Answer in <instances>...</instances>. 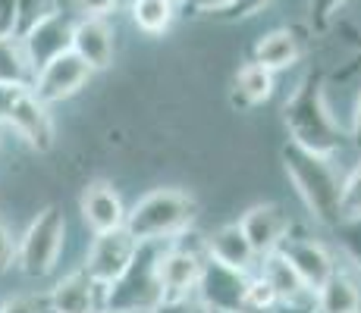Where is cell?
<instances>
[{
	"mask_svg": "<svg viewBox=\"0 0 361 313\" xmlns=\"http://www.w3.org/2000/svg\"><path fill=\"white\" fill-rule=\"evenodd\" d=\"M0 313H51L47 291H23L0 301Z\"/></svg>",
	"mask_w": 361,
	"mask_h": 313,
	"instance_id": "cell-26",
	"label": "cell"
},
{
	"mask_svg": "<svg viewBox=\"0 0 361 313\" xmlns=\"http://www.w3.org/2000/svg\"><path fill=\"white\" fill-rule=\"evenodd\" d=\"M298 57H302V41H298V34L293 29H274V32L261 34L252 51V63L270 69V72L295 66Z\"/></svg>",
	"mask_w": 361,
	"mask_h": 313,
	"instance_id": "cell-20",
	"label": "cell"
},
{
	"mask_svg": "<svg viewBox=\"0 0 361 313\" xmlns=\"http://www.w3.org/2000/svg\"><path fill=\"white\" fill-rule=\"evenodd\" d=\"M135 250H138V238L126 226L110 229V232H98L92 238V248H88L82 269H85L94 282L114 285L123 276V269L132 263Z\"/></svg>",
	"mask_w": 361,
	"mask_h": 313,
	"instance_id": "cell-8",
	"label": "cell"
},
{
	"mask_svg": "<svg viewBox=\"0 0 361 313\" xmlns=\"http://www.w3.org/2000/svg\"><path fill=\"white\" fill-rule=\"evenodd\" d=\"M75 53L94 69H110L116 53V32L107 23V16H79L73 25V41H69Z\"/></svg>",
	"mask_w": 361,
	"mask_h": 313,
	"instance_id": "cell-13",
	"label": "cell"
},
{
	"mask_svg": "<svg viewBox=\"0 0 361 313\" xmlns=\"http://www.w3.org/2000/svg\"><path fill=\"white\" fill-rule=\"evenodd\" d=\"M207 313H230V310H207Z\"/></svg>",
	"mask_w": 361,
	"mask_h": 313,
	"instance_id": "cell-38",
	"label": "cell"
},
{
	"mask_svg": "<svg viewBox=\"0 0 361 313\" xmlns=\"http://www.w3.org/2000/svg\"><path fill=\"white\" fill-rule=\"evenodd\" d=\"M204 254L211 257V260L224 263V267L242 269V273H252L261 260V257L255 254V248L248 245V238H245V232H242L239 222H226V226H220L217 232L207 235Z\"/></svg>",
	"mask_w": 361,
	"mask_h": 313,
	"instance_id": "cell-17",
	"label": "cell"
},
{
	"mask_svg": "<svg viewBox=\"0 0 361 313\" xmlns=\"http://www.w3.org/2000/svg\"><path fill=\"white\" fill-rule=\"evenodd\" d=\"M345 6V0H308V19L314 32H327L333 19L339 16V10Z\"/></svg>",
	"mask_w": 361,
	"mask_h": 313,
	"instance_id": "cell-27",
	"label": "cell"
},
{
	"mask_svg": "<svg viewBox=\"0 0 361 313\" xmlns=\"http://www.w3.org/2000/svg\"><path fill=\"white\" fill-rule=\"evenodd\" d=\"M92 75H94V69L69 47V51L57 53V57H51L44 66L35 69L32 94L38 97V101H44L47 107H51V103H63L69 97L79 94L82 88L92 82Z\"/></svg>",
	"mask_w": 361,
	"mask_h": 313,
	"instance_id": "cell-6",
	"label": "cell"
},
{
	"mask_svg": "<svg viewBox=\"0 0 361 313\" xmlns=\"http://www.w3.org/2000/svg\"><path fill=\"white\" fill-rule=\"evenodd\" d=\"M166 241H138L132 263L114 285H107V313H148L161 301L157 260Z\"/></svg>",
	"mask_w": 361,
	"mask_h": 313,
	"instance_id": "cell-5",
	"label": "cell"
},
{
	"mask_svg": "<svg viewBox=\"0 0 361 313\" xmlns=\"http://www.w3.org/2000/svg\"><path fill=\"white\" fill-rule=\"evenodd\" d=\"M352 132H355V138H358V144H361V94H358V101H355V110H352Z\"/></svg>",
	"mask_w": 361,
	"mask_h": 313,
	"instance_id": "cell-37",
	"label": "cell"
},
{
	"mask_svg": "<svg viewBox=\"0 0 361 313\" xmlns=\"http://www.w3.org/2000/svg\"><path fill=\"white\" fill-rule=\"evenodd\" d=\"M66 245V217L57 204L41 207L25 226L23 235H16V269L25 279H44L57 269L60 254Z\"/></svg>",
	"mask_w": 361,
	"mask_h": 313,
	"instance_id": "cell-4",
	"label": "cell"
},
{
	"mask_svg": "<svg viewBox=\"0 0 361 313\" xmlns=\"http://www.w3.org/2000/svg\"><path fill=\"white\" fill-rule=\"evenodd\" d=\"M270 0H233V6L226 13H230V19H248V16H258Z\"/></svg>",
	"mask_w": 361,
	"mask_h": 313,
	"instance_id": "cell-34",
	"label": "cell"
},
{
	"mask_svg": "<svg viewBox=\"0 0 361 313\" xmlns=\"http://www.w3.org/2000/svg\"><path fill=\"white\" fill-rule=\"evenodd\" d=\"M0 141H4V138H0Z\"/></svg>",
	"mask_w": 361,
	"mask_h": 313,
	"instance_id": "cell-39",
	"label": "cell"
},
{
	"mask_svg": "<svg viewBox=\"0 0 361 313\" xmlns=\"http://www.w3.org/2000/svg\"><path fill=\"white\" fill-rule=\"evenodd\" d=\"M314 313H361V282L339 269L314 291Z\"/></svg>",
	"mask_w": 361,
	"mask_h": 313,
	"instance_id": "cell-19",
	"label": "cell"
},
{
	"mask_svg": "<svg viewBox=\"0 0 361 313\" xmlns=\"http://www.w3.org/2000/svg\"><path fill=\"white\" fill-rule=\"evenodd\" d=\"M16 267V232L0 217V276Z\"/></svg>",
	"mask_w": 361,
	"mask_h": 313,
	"instance_id": "cell-30",
	"label": "cell"
},
{
	"mask_svg": "<svg viewBox=\"0 0 361 313\" xmlns=\"http://www.w3.org/2000/svg\"><path fill=\"white\" fill-rule=\"evenodd\" d=\"M343 213H361V160L343 179Z\"/></svg>",
	"mask_w": 361,
	"mask_h": 313,
	"instance_id": "cell-28",
	"label": "cell"
},
{
	"mask_svg": "<svg viewBox=\"0 0 361 313\" xmlns=\"http://www.w3.org/2000/svg\"><path fill=\"white\" fill-rule=\"evenodd\" d=\"M283 166H286L289 182L311 217L327 229L336 226L343 217V179L333 170L330 157L311 154V151L289 141L283 148Z\"/></svg>",
	"mask_w": 361,
	"mask_h": 313,
	"instance_id": "cell-2",
	"label": "cell"
},
{
	"mask_svg": "<svg viewBox=\"0 0 361 313\" xmlns=\"http://www.w3.org/2000/svg\"><path fill=\"white\" fill-rule=\"evenodd\" d=\"M189 6L195 13H226L233 6V0H189Z\"/></svg>",
	"mask_w": 361,
	"mask_h": 313,
	"instance_id": "cell-35",
	"label": "cell"
},
{
	"mask_svg": "<svg viewBox=\"0 0 361 313\" xmlns=\"http://www.w3.org/2000/svg\"><path fill=\"white\" fill-rule=\"evenodd\" d=\"M239 226H242V232H245L248 245L255 248V254L264 257L289 238L293 222H289L286 210H283L280 204H258L239 219Z\"/></svg>",
	"mask_w": 361,
	"mask_h": 313,
	"instance_id": "cell-16",
	"label": "cell"
},
{
	"mask_svg": "<svg viewBox=\"0 0 361 313\" xmlns=\"http://www.w3.org/2000/svg\"><path fill=\"white\" fill-rule=\"evenodd\" d=\"M270 313H314V301L311 304H276Z\"/></svg>",
	"mask_w": 361,
	"mask_h": 313,
	"instance_id": "cell-36",
	"label": "cell"
},
{
	"mask_svg": "<svg viewBox=\"0 0 361 313\" xmlns=\"http://www.w3.org/2000/svg\"><path fill=\"white\" fill-rule=\"evenodd\" d=\"M32 82H35V66L23 38L19 34H4L0 38V85L32 88Z\"/></svg>",
	"mask_w": 361,
	"mask_h": 313,
	"instance_id": "cell-22",
	"label": "cell"
},
{
	"mask_svg": "<svg viewBox=\"0 0 361 313\" xmlns=\"http://www.w3.org/2000/svg\"><path fill=\"white\" fill-rule=\"evenodd\" d=\"M339 241V250L345 254V260L355 267V273L361 276V213H343L339 222L333 226Z\"/></svg>",
	"mask_w": 361,
	"mask_h": 313,
	"instance_id": "cell-24",
	"label": "cell"
},
{
	"mask_svg": "<svg viewBox=\"0 0 361 313\" xmlns=\"http://www.w3.org/2000/svg\"><path fill=\"white\" fill-rule=\"evenodd\" d=\"M79 210H82L85 226L92 229L94 235L126 226V204H123L120 191L110 182H104V179L85 185V191H82V198H79Z\"/></svg>",
	"mask_w": 361,
	"mask_h": 313,
	"instance_id": "cell-15",
	"label": "cell"
},
{
	"mask_svg": "<svg viewBox=\"0 0 361 313\" xmlns=\"http://www.w3.org/2000/svg\"><path fill=\"white\" fill-rule=\"evenodd\" d=\"M148 313H207V307L198 301V295H185V298H161Z\"/></svg>",
	"mask_w": 361,
	"mask_h": 313,
	"instance_id": "cell-29",
	"label": "cell"
},
{
	"mask_svg": "<svg viewBox=\"0 0 361 313\" xmlns=\"http://www.w3.org/2000/svg\"><path fill=\"white\" fill-rule=\"evenodd\" d=\"M51 313H107V285L94 282L85 269H73L47 291Z\"/></svg>",
	"mask_w": 361,
	"mask_h": 313,
	"instance_id": "cell-11",
	"label": "cell"
},
{
	"mask_svg": "<svg viewBox=\"0 0 361 313\" xmlns=\"http://www.w3.org/2000/svg\"><path fill=\"white\" fill-rule=\"evenodd\" d=\"M245 285L248 273L224 263L211 260L204 254V267H201V279H198V301L207 310H230V313H245Z\"/></svg>",
	"mask_w": 361,
	"mask_h": 313,
	"instance_id": "cell-10",
	"label": "cell"
},
{
	"mask_svg": "<svg viewBox=\"0 0 361 313\" xmlns=\"http://www.w3.org/2000/svg\"><path fill=\"white\" fill-rule=\"evenodd\" d=\"M274 75L276 72L258 66V63H245L233 79V103L242 110H252V107H258V103L270 101V94H274V88H276Z\"/></svg>",
	"mask_w": 361,
	"mask_h": 313,
	"instance_id": "cell-21",
	"label": "cell"
},
{
	"mask_svg": "<svg viewBox=\"0 0 361 313\" xmlns=\"http://www.w3.org/2000/svg\"><path fill=\"white\" fill-rule=\"evenodd\" d=\"M132 23L142 34H164L173 25V16H176V0H132L129 6Z\"/></svg>",
	"mask_w": 361,
	"mask_h": 313,
	"instance_id": "cell-23",
	"label": "cell"
},
{
	"mask_svg": "<svg viewBox=\"0 0 361 313\" xmlns=\"http://www.w3.org/2000/svg\"><path fill=\"white\" fill-rule=\"evenodd\" d=\"M10 132H16L35 154H47L57 141V129H54L51 107L32 94V88H16L10 107L4 113V122Z\"/></svg>",
	"mask_w": 361,
	"mask_h": 313,
	"instance_id": "cell-7",
	"label": "cell"
},
{
	"mask_svg": "<svg viewBox=\"0 0 361 313\" xmlns=\"http://www.w3.org/2000/svg\"><path fill=\"white\" fill-rule=\"evenodd\" d=\"M280 250L295 267V273L302 276V282L308 285L311 295L336 273V257H333V250L314 238H293V235H289L280 245Z\"/></svg>",
	"mask_w": 361,
	"mask_h": 313,
	"instance_id": "cell-14",
	"label": "cell"
},
{
	"mask_svg": "<svg viewBox=\"0 0 361 313\" xmlns=\"http://www.w3.org/2000/svg\"><path fill=\"white\" fill-rule=\"evenodd\" d=\"M280 304L276 291L270 288V282L264 276H248V285H245V313H270Z\"/></svg>",
	"mask_w": 361,
	"mask_h": 313,
	"instance_id": "cell-25",
	"label": "cell"
},
{
	"mask_svg": "<svg viewBox=\"0 0 361 313\" xmlns=\"http://www.w3.org/2000/svg\"><path fill=\"white\" fill-rule=\"evenodd\" d=\"M283 122H286L289 141L311 151V154L333 157L343 148L345 132L330 113L321 75H308V79L298 82L295 94L283 107Z\"/></svg>",
	"mask_w": 361,
	"mask_h": 313,
	"instance_id": "cell-1",
	"label": "cell"
},
{
	"mask_svg": "<svg viewBox=\"0 0 361 313\" xmlns=\"http://www.w3.org/2000/svg\"><path fill=\"white\" fill-rule=\"evenodd\" d=\"M261 276L270 282V288L276 291L280 304H311L314 295L308 291V285L302 282V276L295 273V267L283 257V250H270V254L261 257Z\"/></svg>",
	"mask_w": 361,
	"mask_h": 313,
	"instance_id": "cell-18",
	"label": "cell"
},
{
	"mask_svg": "<svg viewBox=\"0 0 361 313\" xmlns=\"http://www.w3.org/2000/svg\"><path fill=\"white\" fill-rule=\"evenodd\" d=\"M54 10V0H19V32Z\"/></svg>",
	"mask_w": 361,
	"mask_h": 313,
	"instance_id": "cell-31",
	"label": "cell"
},
{
	"mask_svg": "<svg viewBox=\"0 0 361 313\" xmlns=\"http://www.w3.org/2000/svg\"><path fill=\"white\" fill-rule=\"evenodd\" d=\"M201 267H204V250L185 248L183 235L166 241L157 260V279H161V298H185L195 295Z\"/></svg>",
	"mask_w": 361,
	"mask_h": 313,
	"instance_id": "cell-9",
	"label": "cell"
},
{
	"mask_svg": "<svg viewBox=\"0 0 361 313\" xmlns=\"http://www.w3.org/2000/svg\"><path fill=\"white\" fill-rule=\"evenodd\" d=\"M195 200L176 188H157L126 207V229L138 241H173L189 232Z\"/></svg>",
	"mask_w": 361,
	"mask_h": 313,
	"instance_id": "cell-3",
	"label": "cell"
},
{
	"mask_svg": "<svg viewBox=\"0 0 361 313\" xmlns=\"http://www.w3.org/2000/svg\"><path fill=\"white\" fill-rule=\"evenodd\" d=\"M19 34V0H0V38Z\"/></svg>",
	"mask_w": 361,
	"mask_h": 313,
	"instance_id": "cell-32",
	"label": "cell"
},
{
	"mask_svg": "<svg viewBox=\"0 0 361 313\" xmlns=\"http://www.w3.org/2000/svg\"><path fill=\"white\" fill-rule=\"evenodd\" d=\"M73 6L82 16H110L120 6V0H73Z\"/></svg>",
	"mask_w": 361,
	"mask_h": 313,
	"instance_id": "cell-33",
	"label": "cell"
},
{
	"mask_svg": "<svg viewBox=\"0 0 361 313\" xmlns=\"http://www.w3.org/2000/svg\"><path fill=\"white\" fill-rule=\"evenodd\" d=\"M73 25H75V19L69 16V13L54 6L47 16H41L38 23H32L29 29L19 32V38H23V44H25V51H29V60H32L35 69L44 66V63L51 57H57V53L69 51Z\"/></svg>",
	"mask_w": 361,
	"mask_h": 313,
	"instance_id": "cell-12",
	"label": "cell"
}]
</instances>
